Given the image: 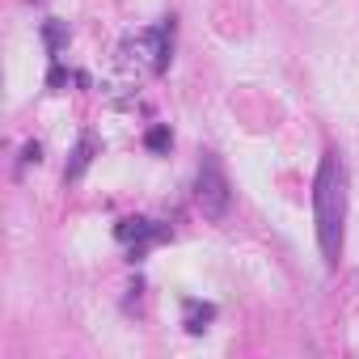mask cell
<instances>
[{
  "mask_svg": "<svg viewBox=\"0 0 359 359\" xmlns=\"http://www.w3.org/2000/svg\"><path fill=\"white\" fill-rule=\"evenodd\" d=\"M47 85H51V89H60V85H64V68H60V64L51 68V76H47Z\"/></svg>",
  "mask_w": 359,
  "mask_h": 359,
  "instance_id": "9c48e42d",
  "label": "cell"
},
{
  "mask_svg": "<svg viewBox=\"0 0 359 359\" xmlns=\"http://www.w3.org/2000/svg\"><path fill=\"white\" fill-rule=\"evenodd\" d=\"M208 321H216V304H199V300H187V330L191 334H203Z\"/></svg>",
  "mask_w": 359,
  "mask_h": 359,
  "instance_id": "8992f818",
  "label": "cell"
},
{
  "mask_svg": "<svg viewBox=\"0 0 359 359\" xmlns=\"http://www.w3.org/2000/svg\"><path fill=\"white\" fill-rule=\"evenodd\" d=\"M144 144H148V152H169V144H173V135H169V127H152L148 135H144Z\"/></svg>",
  "mask_w": 359,
  "mask_h": 359,
  "instance_id": "ba28073f",
  "label": "cell"
},
{
  "mask_svg": "<svg viewBox=\"0 0 359 359\" xmlns=\"http://www.w3.org/2000/svg\"><path fill=\"white\" fill-rule=\"evenodd\" d=\"M43 39H47V51L60 60V51L68 47V26H64V22H47V26H43Z\"/></svg>",
  "mask_w": 359,
  "mask_h": 359,
  "instance_id": "52a82bcc",
  "label": "cell"
},
{
  "mask_svg": "<svg viewBox=\"0 0 359 359\" xmlns=\"http://www.w3.org/2000/svg\"><path fill=\"white\" fill-rule=\"evenodd\" d=\"M93 148H97V140L93 135H81V144H76V152H72V161L64 169V182H76V177L85 173V165L93 161Z\"/></svg>",
  "mask_w": 359,
  "mask_h": 359,
  "instance_id": "277c9868",
  "label": "cell"
},
{
  "mask_svg": "<svg viewBox=\"0 0 359 359\" xmlns=\"http://www.w3.org/2000/svg\"><path fill=\"white\" fill-rule=\"evenodd\" d=\"M313 220H317V245L325 266L334 271L342 258V237H346V169L338 152H325L313 177Z\"/></svg>",
  "mask_w": 359,
  "mask_h": 359,
  "instance_id": "6da1fadb",
  "label": "cell"
},
{
  "mask_svg": "<svg viewBox=\"0 0 359 359\" xmlns=\"http://www.w3.org/2000/svg\"><path fill=\"white\" fill-rule=\"evenodd\" d=\"M148 43H152V72H165L169 60H173V18H169L161 30H152Z\"/></svg>",
  "mask_w": 359,
  "mask_h": 359,
  "instance_id": "3957f363",
  "label": "cell"
},
{
  "mask_svg": "<svg viewBox=\"0 0 359 359\" xmlns=\"http://www.w3.org/2000/svg\"><path fill=\"white\" fill-rule=\"evenodd\" d=\"M195 203L208 220H224L229 208H233V191H229V177H224V165L216 152H203L199 161V173H195Z\"/></svg>",
  "mask_w": 359,
  "mask_h": 359,
  "instance_id": "7a4b0ae2",
  "label": "cell"
},
{
  "mask_svg": "<svg viewBox=\"0 0 359 359\" xmlns=\"http://www.w3.org/2000/svg\"><path fill=\"white\" fill-rule=\"evenodd\" d=\"M118 241H135V245H144V241H152V237H161V229H152L148 220H123L118 229Z\"/></svg>",
  "mask_w": 359,
  "mask_h": 359,
  "instance_id": "5b68a950",
  "label": "cell"
}]
</instances>
